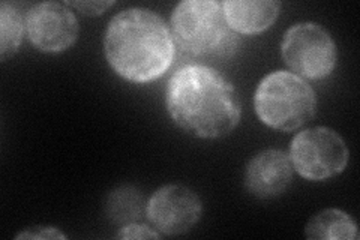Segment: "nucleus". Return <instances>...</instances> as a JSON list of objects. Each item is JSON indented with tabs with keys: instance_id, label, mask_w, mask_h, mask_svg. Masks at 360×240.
<instances>
[{
	"instance_id": "11",
	"label": "nucleus",
	"mask_w": 360,
	"mask_h": 240,
	"mask_svg": "<svg viewBox=\"0 0 360 240\" xmlns=\"http://www.w3.org/2000/svg\"><path fill=\"white\" fill-rule=\"evenodd\" d=\"M305 234L308 239L317 240H354L359 237L354 220L340 209H326L314 215L307 224Z\"/></svg>"
},
{
	"instance_id": "9",
	"label": "nucleus",
	"mask_w": 360,
	"mask_h": 240,
	"mask_svg": "<svg viewBox=\"0 0 360 240\" xmlns=\"http://www.w3.org/2000/svg\"><path fill=\"white\" fill-rule=\"evenodd\" d=\"M290 156L279 149L257 153L246 167L245 185L258 198H274L285 192L292 180Z\"/></svg>"
},
{
	"instance_id": "4",
	"label": "nucleus",
	"mask_w": 360,
	"mask_h": 240,
	"mask_svg": "<svg viewBox=\"0 0 360 240\" xmlns=\"http://www.w3.org/2000/svg\"><path fill=\"white\" fill-rule=\"evenodd\" d=\"M254 107L257 116L269 128L290 132L315 116L317 96L302 77L276 71L266 75L258 84Z\"/></svg>"
},
{
	"instance_id": "10",
	"label": "nucleus",
	"mask_w": 360,
	"mask_h": 240,
	"mask_svg": "<svg viewBox=\"0 0 360 240\" xmlns=\"http://www.w3.org/2000/svg\"><path fill=\"white\" fill-rule=\"evenodd\" d=\"M230 27L242 35H257L276 21L281 4L274 0H229L222 2Z\"/></svg>"
},
{
	"instance_id": "5",
	"label": "nucleus",
	"mask_w": 360,
	"mask_h": 240,
	"mask_svg": "<svg viewBox=\"0 0 360 240\" xmlns=\"http://www.w3.org/2000/svg\"><path fill=\"white\" fill-rule=\"evenodd\" d=\"M292 170L307 180H328L341 175L350 152L342 137L324 127L299 132L290 146Z\"/></svg>"
},
{
	"instance_id": "1",
	"label": "nucleus",
	"mask_w": 360,
	"mask_h": 240,
	"mask_svg": "<svg viewBox=\"0 0 360 240\" xmlns=\"http://www.w3.org/2000/svg\"><path fill=\"white\" fill-rule=\"evenodd\" d=\"M167 110L179 128L205 140L233 132L242 114L234 86L215 68L202 63L185 65L172 75Z\"/></svg>"
},
{
	"instance_id": "15",
	"label": "nucleus",
	"mask_w": 360,
	"mask_h": 240,
	"mask_svg": "<svg viewBox=\"0 0 360 240\" xmlns=\"http://www.w3.org/2000/svg\"><path fill=\"white\" fill-rule=\"evenodd\" d=\"M17 239H65V234L51 227H37L35 230L22 232Z\"/></svg>"
},
{
	"instance_id": "16",
	"label": "nucleus",
	"mask_w": 360,
	"mask_h": 240,
	"mask_svg": "<svg viewBox=\"0 0 360 240\" xmlns=\"http://www.w3.org/2000/svg\"><path fill=\"white\" fill-rule=\"evenodd\" d=\"M70 5L86 15H99L115 5V2H72Z\"/></svg>"
},
{
	"instance_id": "7",
	"label": "nucleus",
	"mask_w": 360,
	"mask_h": 240,
	"mask_svg": "<svg viewBox=\"0 0 360 240\" xmlns=\"http://www.w3.org/2000/svg\"><path fill=\"white\" fill-rule=\"evenodd\" d=\"M27 37L33 47L44 53H62L78 38V20L66 4H38L26 17Z\"/></svg>"
},
{
	"instance_id": "13",
	"label": "nucleus",
	"mask_w": 360,
	"mask_h": 240,
	"mask_svg": "<svg viewBox=\"0 0 360 240\" xmlns=\"http://www.w3.org/2000/svg\"><path fill=\"white\" fill-rule=\"evenodd\" d=\"M25 33V21L20 11L11 4L0 6V56L6 59L8 56L17 53Z\"/></svg>"
},
{
	"instance_id": "6",
	"label": "nucleus",
	"mask_w": 360,
	"mask_h": 240,
	"mask_svg": "<svg viewBox=\"0 0 360 240\" xmlns=\"http://www.w3.org/2000/svg\"><path fill=\"white\" fill-rule=\"evenodd\" d=\"M281 53L287 66L303 80H321L336 66V44L330 33L317 23H297L283 38Z\"/></svg>"
},
{
	"instance_id": "14",
	"label": "nucleus",
	"mask_w": 360,
	"mask_h": 240,
	"mask_svg": "<svg viewBox=\"0 0 360 240\" xmlns=\"http://www.w3.org/2000/svg\"><path fill=\"white\" fill-rule=\"evenodd\" d=\"M120 239H160V232H155L148 225H141L137 222L127 224L117 234Z\"/></svg>"
},
{
	"instance_id": "3",
	"label": "nucleus",
	"mask_w": 360,
	"mask_h": 240,
	"mask_svg": "<svg viewBox=\"0 0 360 240\" xmlns=\"http://www.w3.org/2000/svg\"><path fill=\"white\" fill-rule=\"evenodd\" d=\"M174 44L189 57L215 61L231 57L239 47V37L224 14L222 2L186 0L172 15Z\"/></svg>"
},
{
	"instance_id": "8",
	"label": "nucleus",
	"mask_w": 360,
	"mask_h": 240,
	"mask_svg": "<svg viewBox=\"0 0 360 240\" xmlns=\"http://www.w3.org/2000/svg\"><path fill=\"white\" fill-rule=\"evenodd\" d=\"M146 213L153 228L161 234H185L200 220L201 200L186 187L167 185L150 197Z\"/></svg>"
},
{
	"instance_id": "12",
	"label": "nucleus",
	"mask_w": 360,
	"mask_h": 240,
	"mask_svg": "<svg viewBox=\"0 0 360 240\" xmlns=\"http://www.w3.org/2000/svg\"><path fill=\"white\" fill-rule=\"evenodd\" d=\"M141 210L143 198L137 189L122 187L108 196L107 213L115 222L131 224L140 218Z\"/></svg>"
},
{
	"instance_id": "2",
	"label": "nucleus",
	"mask_w": 360,
	"mask_h": 240,
	"mask_svg": "<svg viewBox=\"0 0 360 240\" xmlns=\"http://www.w3.org/2000/svg\"><path fill=\"white\" fill-rule=\"evenodd\" d=\"M104 51L117 75L132 83H149L170 68L174 39L162 17L150 9L131 8L111 18Z\"/></svg>"
}]
</instances>
